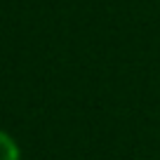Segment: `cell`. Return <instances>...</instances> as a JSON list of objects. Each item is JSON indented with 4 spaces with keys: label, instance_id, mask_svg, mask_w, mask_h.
<instances>
[{
    "label": "cell",
    "instance_id": "cell-1",
    "mask_svg": "<svg viewBox=\"0 0 160 160\" xmlns=\"http://www.w3.org/2000/svg\"><path fill=\"white\" fill-rule=\"evenodd\" d=\"M0 160H21L19 144L5 130H0Z\"/></svg>",
    "mask_w": 160,
    "mask_h": 160
}]
</instances>
